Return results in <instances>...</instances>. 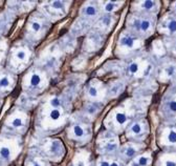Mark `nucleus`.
I'll return each mask as SVG.
<instances>
[{
    "label": "nucleus",
    "mask_w": 176,
    "mask_h": 166,
    "mask_svg": "<svg viewBox=\"0 0 176 166\" xmlns=\"http://www.w3.org/2000/svg\"><path fill=\"white\" fill-rule=\"evenodd\" d=\"M141 8H144L145 11H147V12H151V11H154L155 8H157V2L155 1H143L141 2Z\"/></svg>",
    "instance_id": "nucleus-19"
},
{
    "label": "nucleus",
    "mask_w": 176,
    "mask_h": 166,
    "mask_svg": "<svg viewBox=\"0 0 176 166\" xmlns=\"http://www.w3.org/2000/svg\"><path fill=\"white\" fill-rule=\"evenodd\" d=\"M69 135L75 140H83L88 137V130L84 125L75 123L69 128Z\"/></svg>",
    "instance_id": "nucleus-4"
},
{
    "label": "nucleus",
    "mask_w": 176,
    "mask_h": 166,
    "mask_svg": "<svg viewBox=\"0 0 176 166\" xmlns=\"http://www.w3.org/2000/svg\"><path fill=\"white\" fill-rule=\"evenodd\" d=\"M99 166H110V162L107 160H100Z\"/></svg>",
    "instance_id": "nucleus-30"
},
{
    "label": "nucleus",
    "mask_w": 176,
    "mask_h": 166,
    "mask_svg": "<svg viewBox=\"0 0 176 166\" xmlns=\"http://www.w3.org/2000/svg\"><path fill=\"white\" fill-rule=\"evenodd\" d=\"M62 117V111L59 108H51L48 113V118L51 121H59Z\"/></svg>",
    "instance_id": "nucleus-18"
},
{
    "label": "nucleus",
    "mask_w": 176,
    "mask_h": 166,
    "mask_svg": "<svg viewBox=\"0 0 176 166\" xmlns=\"http://www.w3.org/2000/svg\"><path fill=\"white\" fill-rule=\"evenodd\" d=\"M174 8H176V2H175V3H174Z\"/></svg>",
    "instance_id": "nucleus-35"
},
{
    "label": "nucleus",
    "mask_w": 176,
    "mask_h": 166,
    "mask_svg": "<svg viewBox=\"0 0 176 166\" xmlns=\"http://www.w3.org/2000/svg\"><path fill=\"white\" fill-rule=\"evenodd\" d=\"M75 166H86V162L83 160V159H80L75 162Z\"/></svg>",
    "instance_id": "nucleus-31"
},
{
    "label": "nucleus",
    "mask_w": 176,
    "mask_h": 166,
    "mask_svg": "<svg viewBox=\"0 0 176 166\" xmlns=\"http://www.w3.org/2000/svg\"><path fill=\"white\" fill-rule=\"evenodd\" d=\"M49 105L51 106V108H59L60 110L63 105V101L59 97H52L49 100Z\"/></svg>",
    "instance_id": "nucleus-20"
},
{
    "label": "nucleus",
    "mask_w": 176,
    "mask_h": 166,
    "mask_svg": "<svg viewBox=\"0 0 176 166\" xmlns=\"http://www.w3.org/2000/svg\"><path fill=\"white\" fill-rule=\"evenodd\" d=\"M105 140H106V142L103 141L102 144H101V148L103 149V151L107 152V154H111V152H114L115 151H118V141H116L113 137H106Z\"/></svg>",
    "instance_id": "nucleus-6"
},
{
    "label": "nucleus",
    "mask_w": 176,
    "mask_h": 166,
    "mask_svg": "<svg viewBox=\"0 0 176 166\" xmlns=\"http://www.w3.org/2000/svg\"><path fill=\"white\" fill-rule=\"evenodd\" d=\"M123 88H124V85L121 83H114L110 88H109V95L110 97H115L118 96V94L123 92Z\"/></svg>",
    "instance_id": "nucleus-17"
},
{
    "label": "nucleus",
    "mask_w": 176,
    "mask_h": 166,
    "mask_svg": "<svg viewBox=\"0 0 176 166\" xmlns=\"http://www.w3.org/2000/svg\"><path fill=\"white\" fill-rule=\"evenodd\" d=\"M168 141L172 144H175L176 143V130L175 129H171L168 134Z\"/></svg>",
    "instance_id": "nucleus-26"
},
{
    "label": "nucleus",
    "mask_w": 176,
    "mask_h": 166,
    "mask_svg": "<svg viewBox=\"0 0 176 166\" xmlns=\"http://www.w3.org/2000/svg\"><path fill=\"white\" fill-rule=\"evenodd\" d=\"M167 106H168V110L170 113H176V100H171V101H169Z\"/></svg>",
    "instance_id": "nucleus-27"
},
{
    "label": "nucleus",
    "mask_w": 176,
    "mask_h": 166,
    "mask_svg": "<svg viewBox=\"0 0 176 166\" xmlns=\"http://www.w3.org/2000/svg\"><path fill=\"white\" fill-rule=\"evenodd\" d=\"M135 42H136V38L134 36L130 35V34H123L121 35L120 37V40H118V45L124 49H133L134 45H135Z\"/></svg>",
    "instance_id": "nucleus-9"
},
{
    "label": "nucleus",
    "mask_w": 176,
    "mask_h": 166,
    "mask_svg": "<svg viewBox=\"0 0 176 166\" xmlns=\"http://www.w3.org/2000/svg\"><path fill=\"white\" fill-rule=\"evenodd\" d=\"M136 152H138V149H136V147L133 146V145H128V146L124 147V149H123V154H124V157L126 159L134 158Z\"/></svg>",
    "instance_id": "nucleus-15"
},
{
    "label": "nucleus",
    "mask_w": 176,
    "mask_h": 166,
    "mask_svg": "<svg viewBox=\"0 0 176 166\" xmlns=\"http://www.w3.org/2000/svg\"><path fill=\"white\" fill-rule=\"evenodd\" d=\"M130 131H131L133 135H141L143 133V125L139 122H133L130 127Z\"/></svg>",
    "instance_id": "nucleus-21"
},
{
    "label": "nucleus",
    "mask_w": 176,
    "mask_h": 166,
    "mask_svg": "<svg viewBox=\"0 0 176 166\" xmlns=\"http://www.w3.org/2000/svg\"><path fill=\"white\" fill-rule=\"evenodd\" d=\"M11 79L8 76H2L0 77V88H8L11 86Z\"/></svg>",
    "instance_id": "nucleus-24"
},
{
    "label": "nucleus",
    "mask_w": 176,
    "mask_h": 166,
    "mask_svg": "<svg viewBox=\"0 0 176 166\" xmlns=\"http://www.w3.org/2000/svg\"><path fill=\"white\" fill-rule=\"evenodd\" d=\"M49 8L52 11H56V12L61 13L62 15H65L66 10H67V5H66V2L63 1H51L49 2Z\"/></svg>",
    "instance_id": "nucleus-12"
},
{
    "label": "nucleus",
    "mask_w": 176,
    "mask_h": 166,
    "mask_svg": "<svg viewBox=\"0 0 176 166\" xmlns=\"http://www.w3.org/2000/svg\"><path fill=\"white\" fill-rule=\"evenodd\" d=\"M10 125L15 129H20L22 127H24L25 125V120L23 117H19V116H15L12 118L10 121Z\"/></svg>",
    "instance_id": "nucleus-14"
},
{
    "label": "nucleus",
    "mask_w": 176,
    "mask_h": 166,
    "mask_svg": "<svg viewBox=\"0 0 176 166\" xmlns=\"http://www.w3.org/2000/svg\"><path fill=\"white\" fill-rule=\"evenodd\" d=\"M27 57H28L27 49H24V47H18L15 51V53H14L13 59L14 60H17L18 62H25Z\"/></svg>",
    "instance_id": "nucleus-11"
},
{
    "label": "nucleus",
    "mask_w": 176,
    "mask_h": 166,
    "mask_svg": "<svg viewBox=\"0 0 176 166\" xmlns=\"http://www.w3.org/2000/svg\"><path fill=\"white\" fill-rule=\"evenodd\" d=\"M110 166H121L120 163L116 162V161H113V162H110Z\"/></svg>",
    "instance_id": "nucleus-33"
},
{
    "label": "nucleus",
    "mask_w": 176,
    "mask_h": 166,
    "mask_svg": "<svg viewBox=\"0 0 176 166\" xmlns=\"http://www.w3.org/2000/svg\"><path fill=\"white\" fill-rule=\"evenodd\" d=\"M164 166H176V162L175 161H171V160H168L164 162Z\"/></svg>",
    "instance_id": "nucleus-32"
},
{
    "label": "nucleus",
    "mask_w": 176,
    "mask_h": 166,
    "mask_svg": "<svg viewBox=\"0 0 176 166\" xmlns=\"http://www.w3.org/2000/svg\"><path fill=\"white\" fill-rule=\"evenodd\" d=\"M99 4L101 13H106V14H111V13H114L118 8L121 6L122 2H112V1H102V2H98Z\"/></svg>",
    "instance_id": "nucleus-7"
},
{
    "label": "nucleus",
    "mask_w": 176,
    "mask_h": 166,
    "mask_svg": "<svg viewBox=\"0 0 176 166\" xmlns=\"http://www.w3.org/2000/svg\"><path fill=\"white\" fill-rule=\"evenodd\" d=\"M29 166H43L42 163L40 162V161L36 160V159H33V160L29 161Z\"/></svg>",
    "instance_id": "nucleus-28"
},
{
    "label": "nucleus",
    "mask_w": 176,
    "mask_h": 166,
    "mask_svg": "<svg viewBox=\"0 0 176 166\" xmlns=\"http://www.w3.org/2000/svg\"><path fill=\"white\" fill-rule=\"evenodd\" d=\"M101 14V10L98 5V2L89 1L86 2L81 8V16L86 20L97 19Z\"/></svg>",
    "instance_id": "nucleus-1"
},
{
    "label": "nucleus",
    "mask_w": 176,
    "mask_h": 166,
    "mask_svg": "<svg viewBox=\"0 0 176 166\" xmlns=\"http://www.w3.org/2000/svg\"><path fill=\"white\" fill-rule=\"evenodd\" d=\"M135 161L139 166H147L150 163V157L147 154H143V156H139Z\"/></svg>",
    "instance_id": "nucleus-22"
},
{
    "label": "nucleus",
    "mask_w": 176,
    "mask_h": 166,
    "mask_svg": "<svg viewBox=\"0 0 176 166\" xmlns=\"http://www.w3.org/2000/svg\"><path fill=\"white\" fill-rule=\"evenodd\" d=\"M27 87L32 88V90H38L42 86L43 84V76L40 72H32L31 75H28L26 80Z\"/></svg>",
    "instance_id": "nucleus-3"
},
{
    "label": "nucleus",
    "mask_w": 176,
    "mask_h": 166,
    "mask_svg": "<svg viewBox=\"0 0 176 166\" xmlns=\"http://www.w3.org/2000/svg\"><path fill=\"white\" fill-rule=\"evenodd\" d=\"M167 29L170 32L171 34L176 33V19H171L167 23Z\"/></svg>",
    "instance_id": "nucleus-25"
},
{
    "label": "nucleus",
    "mask_w": 176,
    "mask_h": 166,
    "mask_svg": "<svg viewBox=\"0 0 176 166\" xmlns=\"http://www.w3.org/2000/svg\"><path fill=\"white\" fill-rule=\"evenodd\" d=\"M45 28V20L41 16H33L28 20L27 24V29L31 33V35L37 36L38 34H42L43 29Z\"/></svg>",
    "instance_id": "nucleus-2"
},
{
    "label": "nucleus",
    "mask_w": 176,
    "mask_h": 166,
    "mask_svg": "<svg viewBox=\"0 0 176 166\" xmlns=\"http://www.w3.org/2000/svg\"><path fill=\"white\" fill-rule=\"evenodd\" d=\"M98 22L102 26L103 29H109L114 24L113 17L110 14H104L103 16H101Z\"/></svg>",
    "instance_id": "nucleus-10"
},
{
    "label": "nucleus",
    "mask_w": 176,
    "mask_h": 166,
    "mask_svg": "<svg viewBox=\"0 0 176 166\" xmlns=\"http://www.w3.org/2000/svg\"><path fill=\"white\" fill-rule=\"evenodd\" d=\"M167 75L168 76H173V75L175 74V67L174 66H169L168 69H167Z\"/></svg>",
    "instance_id": "nucleus-29"
},
{
    "label": "nucleus",
    "mask_w": 176,
    "mask_h": 166,
    "mask_svg": "<svg viewBox=\"0 0 176 166\" xmlns=\"http://www.w3.org/2000/svg\"><path fill=\"white\" fill-rule=\"evenodd\" d=\"M12 156V149L8 145H1L0 146V158L8 160Z\"/></svg>",
    "instance_id": "nucleus-16"
},
{
    "label": "nucleus",
    "mask_w": 176,
    "mask_h": 166,
    "mask_svg": "<svg viewBox=\"0 0 176 166\" xmlns=\"http://www.w3.org/2000/svg\"><path fill=\"white\" fill-rule=\"evenodd\" d=\"M127 121H128V116L125 111H116L114 113V122H115V124L123 126V125L127 123Z\"/></svg>",
    "instance_id": "nucleus-13"
},
{
    "label": "nucleus",
    "mask_w": 176,
    "mask_h": 166,
    "mask_svg": "<svg viewBox=\"0 0 176 166\" xmlns=\"http://www.w3.org/2000/svg\"><path fill=\"white\" fill-rule=\"evenodd\" d=\"M131 166H139V165L138 164V162H136V161H133V162L131 163Z\"/></svg>",
    "instance_id": "nucleus-34"
},
{
    "label": "nucleus",
    "mask_w": 176,
    "mask_h": 166,
    "mask_svg": "<svg viewBox=\"0 0 176 166\" xmlns=\"http://www.w3.org/2000/svg\"><path fill=\"white\" fill-rule=\"evenodd\" d=\"M138 72V62H131L127 67V73L131 76L135 75Z\"/></svg>",
    "instance_id": "nucleus-23"
},
{
    "label": "nucleus",
    "mask_w": 176,
    "mask_h": 166,
    "mask_svg": "<svg viewBox=\"0 0 176 166\" xmlns=\"http://www.w3.org/2000/svg\"><path fill=\"white\" fill-rule=\"evenodd\" d=\"M97 81L93 80L92 82L89 83V85L87 86V90H86V94H87V96L91 100H97L101 96V90H101L99 82H97Z\"/></svg>",
    "instance_id": "nucleus-8"
},
{
    "label": "nucleus",
    "mask_w": 176,
    "mask_h": 166,
    "mask_svg": "<svg viewBox=\"0 0 176 166\" xmlns=\"http://www.w3.org/2000/svg\"><path fill=\"white\" fill-rule=\"evenodd\" d=\"M133 26L138 33H147L152 28V22L147 18H136L133 20Z\"/></svg>",
    "instance_id": "nucleus-5"
}]
</instances>
